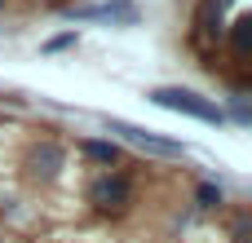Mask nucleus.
<instances>
[{
    "label": "nucleus",
    "mask_w": 252,
    "mask_h": 243,
    "mask_svg": "<svg viewBox=\"0 0 252 243\" xmlns=\"http://www.w3.org/2000/svg\"><path fill=\"white\" fill-rule=\"evenodd\" d=\"M151 102L164 106V111H177V115H195V120H208V124H221V106L190 93V89H151Z\"/></svg>",
    "instance_id": "f257e3e1"
},
{
    "label": "nucleus",
    "mask_w": 252,
    "mask_h": 243,
    "mask_svg": "<svg viewBox=\"0 0 252 243\" xmlns=\"http://www.w3.org/2000/svg\"><path fill=\"white\" fill-rule=\"evenodd\" d=\"M133 199V182L124 177V173H102L93 186H89V204L97 208V213H111V208H124Z\"/></svg>",
    "instance_id": "f03ea898"
},
{
    "label": "nucleus",
    "mask_w": 252,
    "mask_h": 243,
    "mask_svg": "<svg viewBox=\"0 0 252 243\" xmlns=\"http://www.w3.org/2000/svg\"><path fill=\"white\" fill-rule=\"evenodd\" d=\"M106 128H111V133H120V137H128V142H137V146H146V151H159V155H182V146H177V142L151 137L146 128H133V124H120V120H111Z\"/></svg>",
    "instance_id": "7ed1b4c3"
},
{
    "label": "nucleus",
    "mask_w": 252,
    "mask_h": 243,
    "mask_svg": "<svg viewBox=\"0 0 252 243\" xmlns=\"http://www.w3.org/2000/svg\"><path fill=\"white\" fill-rule=\"evenodd\" d=\"M31 173H40V177H53L58 168H62V146H53V142H44V146H35L31 151Z\"/></svg>",
    "instance_id": "20e7f679"
},
{
    "label": "nucleus",
    "mask_w": 252,
    "mask_h": 243,
    "mask_svg": "<svg viewBox=\"0 0 252 243\" xmlns=\"http://www.w3.org/2000/svg\"><path fill=\"white\" fill-rule=\"evenodd\" d=\"M248 49H252V18H239L235 22V53L248 58Z\"/></svg>",
    "instance_id": "39448f33"
},
{
    "label": "nucleus",
    "mask_w": 252,
    "mask_h": 243,
    "mask_svg": "<svg viewBox=\"0 0 252 243\" xmlns=\"http://www.w3.org/2000/svg\"><path fill=\"white\" fill-rule=\"evenodd\" d=\"M84 155H93V159H106V164H111V159H115V146H111V142H84Z\"/></svg>",
    "instance_id": "423d86ee"
},
{
    "label": "nucleus",
    "mask_w": 252,
    "mask_h": 243,
    "mask_svg": "<svg viewBox=\"0 0 252 243\" xmlns=\"http://www.w3.org/2000/svg\"><path fill=\"white\" fill-rule=\"evenodd\" d=\"M221 204V190L217 186H199V208H217Z\"/></svg>",
    "instance_id": "0eeeda50"
}]
</instances>
